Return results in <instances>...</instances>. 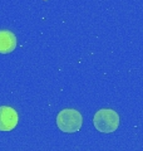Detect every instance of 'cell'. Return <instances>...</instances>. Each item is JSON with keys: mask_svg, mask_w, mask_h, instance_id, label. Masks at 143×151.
<instances>
[{"mask_svg": "<svg viewBox=\"0 0 143 151\" xmlns=\"http://www.w3.org/2000/svg\"><path fill=\"white\" fill-rule=\"evenodd\" d=\"M83 117L74 108H64L56 116V126L65 134H73L82 129Z\"/></svg>", "mask_w": 143, "mask_h": 151, "instance_id": "1", "label": "cell"}, {"mask_svg": "<svg viewBox=\"0 0 143 151\" xmlns=\"http://www.w3.org/2000/svg\"><path fill=\"white\" fill-rule=\"evenodd\" d=\"M93 124L99 132L112 134L119 127V115L111 108H102L95 112Z\"/></svg>", "mask_w": 143, "mask_h": 151, "instance_id": "2", "label": "cell"}, {"mask_svg": "<svg viewBox=\"0 0 143 151\" xmlns=\"http://www.w3.org/2000/svg\"><path fill=\"white\" fill-rule=\"evenodd\" d=\"M19 115L10 106H0V131L8 132L18 126Z\"/></svg>", "mask_w": 143, "mask_h": 151, "instance_id": "3", "label": "cell"}, {"mask_svg": "<svg viewBox=\"0 0 143 151\" xmlns=\"http://www.w3.org/2000/svg\"><path fill=\"white\" fill-rule=\"evenodd\" d=\"M16 48V37L10 30H0V54H9Z\"/></svg>", "mask_w": 143, "mask_h": 151, "instance_id": "4", "label": "cell"}]
</instances>
